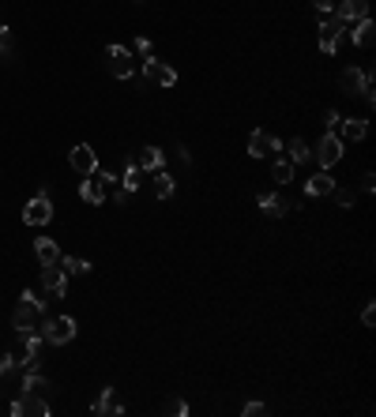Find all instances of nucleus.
I'll list each match as a JSON object with an SVG mask.
<instances>
[{
	"label": "nucleus",
	"mask_w": 376,
	"mask_h": 417,
	"mask_svg": "<svg viewBox=\"0 0 376 417\" xmlns=\"http://www.w3.org/2000/svg\"><path fill=\"white\" fill-rule=\"evenodd\" d=\"M373 79H376V68L369 64V68H354V64H350V68H342L339 71V87H342V94H350V98H354V94H362L365 102H376V94H373Z\"/></svg>",
	"instance_id": "nucleus-1"
},
{
	"label": "nucleus",
	"mask_w": 376,
	"mask_h": 417,
	"mask_svg": "<svg viewBox=\"0 0 376 417\" xmlns=\"http://www.w3.org/2000/svg\"><path fill=\"white\" fill-rule=\"evenodd\" d=\"M342 34H346V23H342L339 15H320V53H324V57H331V53L339 49Z\"/></svg>",
	"instance_id": "nucleus-3"
},
{
	"label": "nucleus",
	"mask_w": 376,
	"mask_h": 417,
	"mask_svg": "<svg viewBox=\"0 0 376 417\" xmlns=\"http://www.w3.org/2000/svg\"><path fill=\"white\" fill-rule=\"evenodd\" d=\"M64 275H87L91 271V260H79V256H60Z\"/></svg>",
	"instance_id": "nucleus-26"
},
{
	"label": "nucleus",
	"mask_w": 376,
	"mask_h": 417,
	"mask_svg": "<svg viewBox=\"0 0 376 417\" xmlns=\"http://www.w3.org/2000/svg\"><path fill=\"white\" fill-rule=\"evenodd\" d=\"M53 406L45 395H30V391H19V398L12 403V417H49Z\"/></svg>",
	"instance_id": "nucleus-5"
},
{
	"label": "nucleus",
	"mask_w": 376,
	"mask_h": 417,
	"mask_svg": "<svg viewBox=\"0 0 376 417\" xmlns=\"http://www.w3.org/2000/svg\"><path fill=\"white\" fill-rule=\"evenodd\" d=\"M331 15H339L346 27H350V23H357V19H369V0H342Z\"/></svg>",
	"instance_id": "nucleus-13"
},
{
	"label": "nucleus",
	"mask_w": 376,
	"mask_h": 417,
	"mask_svg": "<svg viewBox=\"0 0 376 417\" xmlns=\"http://www.w3.org/2000/svg\"><path fill=\"white\" fill-rule=\"evenodd\" d=\"M313 8H316L320 15H331L335 12V0H313Z\"/></svg>",
	"instance_id": "nucleus-35"
},
{
	"label": "nucleus",
	"mask_w": 376,
	"mask_h": 417,
	"mask_svg": "<svg viewBox=\"0 0 376 417\" xmlns=\"http://www.w3.org/2000/svg\"><path fill=\"white\" fill-rule=\"evenodd\" d=\"M286 155H290L294 166H301V162H309V158H313V147H309L305 139H298V135H294V139L286 143Z\"/></svg>",
	"instance_id": "nucleus-22"
},
{
	"label": "nucleus",
	"mask_w": 376,
	"mask_h": 417,
	"mask_svg": "<svg viewBox=\"0 0 376 417\" xmlns=\"http://www.w3.org/2000/svg\"><path fill=\"white\" fill-rule=\"evenodd\" d=\"M331 188H335V181L327 177V173H316V177L305 181V192H309V196H327Z\"/></svg>",
	"instance_id": "nucleus-24"
},
{
	"label": "nucleus",
	"mask_w": 376,
	"mask_h": 417,
	"mask_svg": "<svg viewBox=\"0 0 376 417\" xmlns=\"http://www.w3.org/2000/svg\"><path fill=\"white\" fill-rule=\"evenodd\" d=\"M350 38H354V45L357 49H369V45L376 42V23L373 19H357V23H350Z\"/></svg>",
	"instance_id": "nucleus-15"
},
{
	"label": "nucleus",
	"mask_w": 376,
	"mask_h": 417,
	"mask_svg": "<svg viewBox=\"0 0 376 417\" xmlns=\"http://www.w3.org/2000/svg\"><path fill=\"white\" fill-rule=\"evenodd\" d=\"M327 196H331L339 207H354V203H357V192H354V188H346V184H335Z\"/></svg>",
	"instance_id": "nucleus-27"
},
{
	"label": "nucleus",
	"mask_w": 376,
	"mask_h": 417,
	"mask_svg": "<svg viewBox=\"0 0 376 417\" xmlns=\"http://www.w3.org/2000/svg\"><path fill=\"white\" fill-rule=\"evenodd\" d=\"M376 188V177L373 173H362V192H373Z\"/></svg>",
	"instance_id": "nucleus-37"
},
{
	"label": "nucleus",
	"mask_w": 376,
	"mask_h": 417,
	"mask_svg": "<svg viewBox=\"0 0 376 417\" xmlns=\"http://www.w3.org/2000/svg\"><path fill=\"white\" fill-rule=\"evenodd\" d=\"M91 410L98 414V417H109V414H124V406L117 403V391H113V387H106L98 398H94V406H91Z\"/></svg>",
	"instance_id": "nucleus-18"
},
{
	"label": "nucleus",
	"mask_w": 376,
	"mask_h": 417,
	"mask_svg": "<svg viewBox=\"0 0 376 417\" xmlns=\"http://www.w3.org/2000/svg\"><path fill=\"white\" fill-rule=\"evenodd\" d=\"M135 49H140L143 57H151V42H147V38H135Z\"/></svg>",
	"instance_id": "nucleus-38"
},
{
	"label": "nucleus",
	"mask_w": 376,
	"mask_h": 417,
	"mask_svg": "<svg viewBox=\"0 0 376 417\" xmlns=\"http://www.w3.org/2000/svg\"><path fill=\"white\" fill-rule=\"evenodd\" d=\"M42 339L49 342V346H68L71 339H76V319L71 316H53L42 324Z\"/></svg>",
	"instance_id": "nucleus-4"
},
{
	"label": "nucleus",
	"mask_w": 376,
	"mask_h": 417,
	"mask_svg": "<svg viewBox=\"0 0 376 417\" xmlns=\"http://www.w3.org/2000/svg\"><path fill=\"white\" fill-rule=\"evenodd\" d=\"M155 196L158 199H170L173 196V177L166 170H155Z\"/></svg>",
	"instance_id": "nucleus-28"
},
{
	"label": "nucleus",
	"mask_w": 376,
	"mask_h": 417,
	"mask_svg": "<svg viewBox=\"0 0 376 417\" xmlns=\"http://www.w3.org/2000/svg\"><path fill=\"white\" fill-rule=\"evenodd\" d=\"M42 286L53 293V297H64V290H68V278H64V267H60V263H53V267H42Z\"/></svg>",
	"instance_id": "nucleus-16"
},
{
	"label": "nucleus",
	"mask_w": 376,
	"mask_h": 417,
	"mask_svg": "<svg viewBox=\"0 0 376 417\" xmlns=\"http://www.w3.org/2000/svg\"><path fill=\"white\" fill-rule=\"evenodd\" d=\"M117 181H121V177H113V173H102V170H94L91 177H83V184H79V196H83V203L98 207V203H106L109 188H113Z\"/></svg>",
	"instance_id": "nucleus-2"
},
{
	"label": "nucleus",
	"mask_w": 376,
	"mask_h": 417,
	"mask_svg": "<svg viewBox=\"0 0 376 417\" xmlns=\"http://www.w3.org/2000/svg\"><path fill=\"white\" fill-rule=\"evenodd\" d=\"M34 256H38V263L42 267H53V263H60V248H57V240H49V237H38L34 240Z\"/></svg>",
	"instance_id": "nucleus-17"
},
{
	"label": "nucleus",
	"mask_w": 376,
	"mask_h": 417,
	"mask_svg": "<svg viewBox=\"0 0 376 417\" xmlns=\"http://www.w3.org/2000/svg\"><path fill=\"white\" fill-rule=\"evenodd\" d=\"M38 319H42V301L27 290L19 297V304H15V312H12V324L15 327H27V324H38Z\"/></svg>",
	"instance_id": "nucleus-9"
},
{
	"label": "nucleus",
	"mask_w": 376,
	"mask_h": 417,
	"mask_svg": "<svg viewBox=\"0 0 376 417\" xmlns=\"http://www.w3.org/2000/svg\"><path fill=\"white\" fill-rule=\"evenodd\" d=\"M15 331L23 335V342H27V354H42V331H34V324H27V327H15Z\"/></svg>",
	"instance_id": "nucleus-23"
},
{
	"label": "nucleus",
	"mask_w": 376,
	"mask_h": 417,
	"mask_svg": "<svg viewBox=\"0 0 376 417\" xmlns=\"http://www.w3.org/2000/svg\"><path fill=\"white\" fill-rule=\"evenodd\" d=\"M278 150H283V143H278L275 135H267V132L249 135V155L252 158H271V155H278Z\"/></svg>",
	"instance_id": "nucleus-12"
},
{
	"label": "nucleus",
	"mask_w": 376,
	"mask_h": 417,
	"mask_svg": "<svg viewBox=\"0 0 376 417\" xmlns=\"http://www.w3.org/2000/svg\"><path fill=\"white\" fill-rule=\"evenodd\" d=\"M339 113H335V109H327V113H324V128H327V132H335V128H339Z\"/></svg>",
	"instance_id": "nucleus-34"
},
{
	"label": "nucleus",
	"mask_w": 376,
	"mask_h": 417,
	"mask_svg": "<svg viewBox=\"0 0 376 417\" xmlns=\"http://www.w3.org/2000/svg\"><path fill=\"white\" fill-rule=\"evenodd\" d=\"M313 158L324 170H331V166H339V158H342V139L335 132H324L320 135V143H316V150H313Z\"/></svg>",
	"instance_id": "nucleus-7"
},
{
	"label": "nucleus",
	"mask_w": 376,
	"mask_h": 417,
	"mask_svg": "<svg viewBox=\"0 0 376 417\" xmlns=\"http://www.w3.org/2000/svg\"><path fill=\"white\" fill-rule=\"evenodd\" d=\"M132 162H135V166H140V170H143V173H155V170H162V162H166V155H162V150H158V147H143V150H140V155H135V158H132Z\"/></svg>",
	"instance_id": "nucleus-20"
},
{
	"label": "nucleus",
	"mask_w": 376,
	"mask_h": 417,
	"mask_svg": "<svg viewBox=\"0 0 376 417\" xmlns=\"http://www.w3.org/2000/svg\"><path fill=\"white\" fill-rule=\"evenodd\" d=\"M166 414H177V417H185V414H188V406L181 403V398H170V403H166Z\"/></svg>",
	"instance_id": "nucleus-31"
},
{
	"label": "nucleus",
	"mask_w": 376,
	"mask_h": 417,
	"mask_svg": "<svg viewBox=\"0 0 376 417\" xmlns=\"http://www.w3.org/2000/svg\"><path fill=\"white\" fill-rule=\"evenodd\" d=\"M256 203H260V211L271 214V218H283V214L290 211V203H286L283 196H271V192H260V196H256Z\"/></svg>",
	"instance_id": "nucleus-19"
},
{
	"label": "nucleus",
	"mask_w": 376,
	"mask_h": 417,
	"mask_svg": "<svg viewBox=\"0 0 376 417\" xmlns=\"http://www.w3.org/2000/svg\"><path fill=\"white\" fill-rule=\"evenodd\" d=\"M143 184V170L140 166L132 162V158H128V166H124V177H121V188H128V192H135Z\"/></svg>",
	"instance_id": "nucleus-25"
},
{
	"label": "nucleus",
	"mask_w": 376,
	"mask_h": 417,
	"mask_svg": "<svg viewBox=\"0 0 376 417\" xmlns=\"http://www.w3.org/2000/svg\"><path fill=\"white\" fill-rule=\"evenodd\" d=\"M109 192H113V203H117V207H128V196H132L128 188H117V184H113Z\"/></svg>",
	"instance_id": "nucleus-32"
},
{
	"label": "nucleus",
	"mask_w": 376,
	"mask_h": 417,
	"mask_svg": "<svg viewBox=\"0 0 376 417\" xmlns=\"http://www.w3.org/2000/svg\"><path fill=\"white\" fill-rule=\"evenodd\" d=\"M362 324H365V327H373V324H376V304H373V301L362 308Z\"/></svg>",
	"instance_id": "nucleus-33"
},
{
	"label": "nucleus",
	"mask_w": 376,
	"mask_h": 417,
	"mask_svg": "<svg viewBox=\"0 0 376 417\" xmlns=\"http://www.w3.org/2000/svg\"><path fill=\"white\" fill-rule=\"evenodd\" d=\"M365 132H369V124H365L362 117H342L335 135H339L342 143H357V139H365Z\"/></svg>",
	"instance_id": "nucleus-14"
},
{
	"label": "nucleus",
	"mask_w": 376,
	"mask_h": 417,
	"mask_svg": "<svg viewBox=\"0 0 376 417\" xmlns=\"http://www.w3.org/2000/svg\"><path fill=\"white\" fill-rule=\"evenodd\" d=\"M106 57H109V71H113L117 79H132L135 60H132V53H128L124 45H109V49H106Z\"/></svg>",
	"instance_id": "nucleus-10"
},
{
	"label": "nucleus",
	"mask_w": 376,
	"mask_h": 417,
	"mask_svg": "<svg viewBox=\"0 0 376 417\" xmlns=\"http://www.w3.org/2000/svg\"><path fill=\"white\" fill-rule=\"evenodd\" d=\"M19 391H30V395H45V398H49L53 383L45 380L42 372H27V376H23V383H19Z\"/></svg>",
	"instance_id": "nucleus-21"
},
{
	"label": "nucleus",
	"mask_w": 376,
	"mask_h": 417,
	"mask_svg": "<svg viewBox=\"0 0 376 417\" xmlns=\"http://www.w3.org/2000/svg\"><path fill=\"white\" fill-rule=\"evenodd\" d=\"M271 177H275L278 184H290L294 181V162L290 158H278V162L271 166Z\"/></svg>",
	"instance_id": "nucleus-29"
},
{
	"label": "nucleus",
	"mask_w": 376,
	"mask_h": 417,
	"mask_svg": "<svg viewBox=\"0 0 376 417\" xmlns=\"http://www.w3.org/2000/svg\"><path fill=\"white\" fill-rule=\"evenodd\" d=\"M23 222H27V226H49L53 222V199L45 196V192H34V199L23 207Z\"/></svg>",
	"instance_id": "nucleus-6"
},
{
	"label": "nucleus",
	"mask_w": 376,
	"mask_h": 417,
	"mask_svg": "<svg viewBox=\"0 0 376 417\" xmlns=\"http://www.w3.org/2000/svg\"><path fill=\"white\" fill-rule=\"evenodd\" d=\"M0 57L15 60V42H12V27H0Z\"/></svg>",
	"instance_id": "nucleus-30"
},
{
	"label": "nucleus",
	"mask_w": 376,
	"mask_h": 417,
	"mask_svg": "<svg viewBox=\"0 0 376 417\" xmlns=\"http://www.w3.org/2000/svg\"><path fill=\"white\" fill-rule=\"evenodd\" d=\"M263 410H267V406H263V403H249V406H245L241 414H245V417H260Z\"/></svg>",
	"instance_id": "nucleus-36"
},
{
	"label": "nucleus",
	"mask_w": 376,
	"mask_h": 417,
	"mask_svg": "<svg viewBox=\"0 0 376 417\" xmlns=\"http://www.w3.org/2000/svg\"><path fill=\"white\" fill-rule=\"evenodd\" d=\"M143 79L155 83V87H173L177 83V71H173L166 60H158V57H143Z\"/></svg>",
	"instance_id": "nucleus-8"
},
{
	"label": "nucleus",
	"mask_w": 376,
	"mask_h": 417,
	"mask_svg": "<svg viewBox=\"0 0 376 417\" xmlns=\"http://www.w3.org/2000/svg\"><path fill=\"white\" fill-rule=\"evenodd\" d=\"M68 162H71V170L83 173V177H91V173L98 170V155H94L87 143H79V147H71V150H68Z\"/></svg>",
	"instance_id": "nucleus-11"
}]
</instances>
